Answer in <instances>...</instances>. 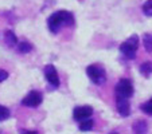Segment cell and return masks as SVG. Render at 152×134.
<instances>
[{"label":"cell","instance_id":"obj_4","mask_svg":"<svg viewBox=\"0 0 152 134\" xmlns=\"http://www.w3.org/2000/svg\"><path fill=\"white\" fill-rule=\"evenodd\" d=\"M133 85L132 82L126 78H123L117 82L115 87V93H116V97H120V98H131L133 95Z\"/></svg>","mask_w":152,"mask_h":134},{"label":"cell","instance_id":"obj_8","mask_svg":"<svg viewBox=\"0 0 152 134\" xmlns=\"http://www.w3.org/2000/svg\"><path fill=\"white\" fill-rule=\"evenodd\" d=\"M116 103H117V111L120 113L123 117H128L129 115V102L126 98H120V97H116Z\"/></svg>","mask_w":152,"mask_h":134},{"label":"cell","instance_id":"obj_13","mask_svg":"<svg viewBox=\"0 0 152 134\" xmlns=\"http://www.w3.org/2000/svg\"><path fill=\"white\" fill-rule=\"evenodd\" d=\"M18 50H19L20 54H27V52H30L32 50V44L28 42H22L18 46Z\"/></svg>","mask_w":152,"mask_h":134},{"label":"cell","instance_id":"obj_2","mask_svg":"<svg viewBox=\"0 0 152 134\" xmlns=\"http://www.w3.org/2000/svg\"><path fill=\"white\" fill-rule=\"evenodd\" d=\"M86 74L94 85H104L106 82V72L101 64H90L86 69Z\"/></svg>","mask_w":152,"mask_h":134},{"label":"cell","instance_id":"obj_1","mask_svg":"<svg viewBox=\"0 0 152 134\" xmlns=\"http://www.w3.org/2000/svg\"><path fill=\"white\" fill-rule=\"evenodd\" d=\"M62 24H66V26H73L74 24V17H73L72 12L57 11L50 15L49 20H47V26H49L51 32H58V30Z\"/></svg>","mask_w":152,"mask_h":134},{"label":"cell","instance_id":"obj_7","mask_svg":"<svg viewBox=\"0 0 152 134\" xmlns=\"http://www.w3.org/2000/svg\"><path fill=\"white\" fill-rule=\"evenodd\" d=\"M92 114H93V109L90 107V106H78V107H75L74 111H73V117H74V120L78 121V122L90 118Z\"/></svg>","mask_w":152,"mask_h":134},{"label":"cell","instance_id":"obj_14","mask_svg":"<svg viewBox=\"0 0 152 134\" xmlns=\"http://www.w3.org/2000/svg\"><path fill=\"white\" fill-rule=\"evenodd\" d=\"M92 127H93V121L90 120V118H88V120H85V121H81V123H80V130L86 131V130H90Z\"/></svg>","mask_w":152,"mask_h":134},{"label":"cell","instance_id":"obj_18","mask_svg":"<svg viewBox=\"0 0 152 134\" xmlns=\"http://www.w3.org/2000/svg\"><path fill=\"white\" fill-rule=\"evenodd\" d=\"M7 78H8V72H7L6 70H1V69H0V83L3 82V80H6Z\"/></svg>","mask_w":152,"mask_h":134},{"label":"cell","instance_id":"obj_16","mask_svg":"<svg viewBox=\"0 0 152 134\" xmlns=\"http://www.w3.org/2000/svg\"><path fill=\"white\" fill-rule=\"evenodd\" d=\"M141 110H143L145 114L152 115V98L151 99H148L143 106H141Z\"/></svg>","mask_w":152,"mask_h":134},{"label":"cell","instance_id":"obj_17","mask_svg":"<svg viewBox=\"0 0 152 134\" xmlns=\"http://www.w3.org/2000/svg\"><path fill=\"white\" fill-rule=\"evenodd\" d=\"M10 110L7 107H4V106L0 105V121H6L7 118H10Z\"/></svg>","mask_w":152,"mask_h":134},{"label":"cell","instance_id":"obj_10","mask_svg":"<svg viewBox=\"0 0 152 134\" xmlns=\"http://www.w3.org/2000/svg\"><path fill=\"white\" fill-rule=\"evenodd\" d=\"M143 46L147 52H152V32L143 35Z\"/></svg>","mask_w":152,"mask_h":134},{"label":"cell","instance_id":"obj_15","mask_svg":"<svg viewBox=\"0 0 152 134\" xmlns=\"http://www.w3.org/2000/svg\"><path fill=\"white\" fill-rule=\"evenodd\" d=\"M143 12L147 16H152V0H147L143 4Z\"/></svg>","mask_w":152,"mask_h":134},{"label":"cell","instance_id":"obj_12","mask_svg":"<svg viewBox=\"0 0 152 134\" xmlns=\"http://www.w3.org/2000/svg\"><path fill=\"white\" fill-rule=\"evenodd\" d=\"M133 130L136 133H145L147 131V123L144 121H136L133 123Z\"/></svg>","mask_w":152,"mask_h":134},{"label":"cell","instance_id":"obj_3","mask_svg":"<svg viewBox=\"0 0 152 134\" xmlns=\"http://www.w3.org/2000/svg\"><path fill=\"white\" fill-rule=\"evenodd\" d=\"M139 36L137 35H132L129 36L125 42H123L120 44V51L125 55L128 59H133L136 56V51L139 49Z\"/></svg>","mask_w":152,"mask_h":134},{"label":"cell","instance_id":"obj_9","mask_svg":"<svg viewBox=\"0 0 152 134\" xmlns=\"http://www.w3.org/2000/svg\"><path fill=\"white\" fill-rule=\"evenodd\" d=\"M4 42H6V44L10 47V49H12L14 46H16L18 38L11 30H7V31L4 32Z\"/></svg>","mask_w":152,"mask_h":134},{"label":"cell","instance_id":"obj_5","mask_svg":"<svg viewBox=\"0 0 152 134\" xmlns=\"http://www.w3.org/2000/svg\"><path fill=\"white\" fill-rule=\"evenodd\" d=\"M42 101H43V95L37 90H32L22 99V105L27 106V107H38L42 103Z\"/></svg>","mask_w":152,"mask_h":134},{"label":"cell","instance_id":"obj_11","mask_svg":"<svg viewBox=\"0 0 152 134\" xmlns=\"http://www.w3.org/2000/svg\"><path fill=\"white\" fill-rule=\"evenodd\" d=\"M140 72L144 77H149L152 74V62H144L140 66Z\"/></svg>","mask_w":152,"mask_h":134},{"label":"cell","instance_id":"obj_6","mask_svg":"<svg viewBox=\"0 0 152 134\" xmlns=\"http://www.w3.org/2000/svg\"><path fill=\"white\" fill-rule=\"evenodd\" d=\"M43 72H45V77H46L47 82H49L53 87H58V86H59V77H58V72L54 66L47 64L46 67L43 69Z\"/></svg>","mask_w":152,"mask_h":134}]
</instances>
